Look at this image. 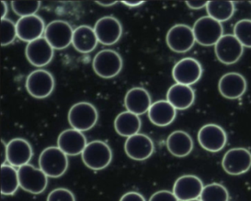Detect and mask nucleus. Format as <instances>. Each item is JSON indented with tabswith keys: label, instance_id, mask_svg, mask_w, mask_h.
I'll return each instance as SVG.
<instances>
[{
	"label": "nucleus",
	"instance_id": "31",
	"mask_svg": "<svg viewBox=\"0 0 251 201\" xmlns=\"http://www.w3.org/2000/svg\"><path fill=\"white\" fill-rule=\"evenodd\" d=\"M233 35L244 48H251V20L237 22L233 27Z\"/></svg>",
	"mask_w": 251,
	"mask_h": 201
},
{
	"label": "nucleus",
	"instance_id": "33",
	"mask_svg": "<svg viewBox=\"0 0 251 201\" xmlns=\"http://www.w3.org/2000/svg\"><path fill=\"white\" fill-rule=\"evenodd\" d=\"M17 36V25L8 19L1 20V45L8 46L15 41Z\"/></svg>",
	"mask_w": 251,
	"mask_h": 201
},
{
	"label": "nucleus",
	"instance_id": "43",
	"mask_svg": "<svg viewBox=\"0 0 251 201\" xmlns=\"http://www.w3.org/2000/svg\"><path fill=\"white\" fill-rule=\"evenodd\" d=\"M250 3H251V1H250Z\"/></svg>",
	"mask_w": 251,
	"mask_h": 201
},
{
	"label": "nucleus",
	"instance_id": "6",
	"mask_svg": "<svg viewBox=\"0 0 251 201\" xmlns=\"http://www.w3.org/2000/svg\"><path fill=\"white\" fill-rule=\"evenodd\" d=\"M20 186L23 190L33 195L45 192L48 185V177L40 168L30 164L18 169Z\"/></svg>",
	"mask_w": 251,
	"mask_h": 201
},
{
	"label": "nucleus",
	"instance_id": "19",
	"mask_svg": "<svg viewBox=\"0 0 251 201\" xmlns=\"http://www.w3.org/2000/svg\"><path fill=\"white\" fill-rule=\"evenodd\" d=\"M57 144L66 155L75 156L82 154L88 143L83 132L70 128L60 133Z\"/></svg>",
	"mask_w": 251,
	"mask_h": 201
},
{
	"label": "nucleus",
	"instance_id": "2",
	"mask_svg": "<svg viewBox=\"0 0 251 201\" xmlns=\"http://www.w3.org/2000/svg\"><path fill=\"white\" fill-rule=\"evenodd\" d=\"M82 160L88 168L102 170L106 168L113 158V152L108 144L100 140L89 142L81 154Z\"/></svg>",
	"mask_w": 251,
	"mask_h": 201
},
{
	"label": "nucleus",
	"instance_id": "37",
	"mask_svg": "<svg viewBox=\"0 0 251 201\" xmlns=\"http://www.w3.org/2000/svg\"><path fill=\"white\" fill-rule=\"evenodd\" d=\"M208 1H186V5L190 9L199 10L202 8H206Z\"/></svg>",
	"mask_w": 251,
	"mask_h": 201
},
{
	"label": "nucleus",
	"instance_id": "40",
	"mask_svg": "<svg viewBox=\"0 0 251 201\" xmlns=\"http://www.w3.org/2000/svg\"><path fill=\"white\" fill-rule=\"evenodd\" d=\"M8 14V5L4 1H1V17L2 19H5Z\"/></svg>",
	"mask_w": 251,
	"mask_h": 201
},
{
	"label": "nucleus",
	"instance_id": "16",
	"mask_svg": "<svg viewBox=\"0 0 251 201\" xmlns=\"http://www.w3.org/2000/svg\"><path fill=\"white\" fill-rule=\"evenodd\" d=\"M124 148L129 158L135 161H145L153 153L154 144L149 136L139 133L126 139Z\"/></svg>",
	"mask_w": 251,
	"mask_h": 201
},
{
	"label": "nucleus",
	"instance_id": "35",
	"mask_svg": "<svg viewBox=\"0 0 251 201\" xmlns=\"http://www.w3.org/2000/svg\"><path fill=\"white\" fill-rule=\"evenodd\" d=\"M149 201H179L174 193L168 190H160L152 194Z\"/></svg>",
	"mask_w": 251,
	"mask_h": 201
},
{
	"label": "nucleus",
	"instance_id": "26",
	"mask_svg": "<svg viewBox=\"0 0 251 201\" xmlns=\"http://www.w3.org/2000/svg\"><path fill=\"white\" fill-rule=\"evenodd\" d=\"M98 39L95 30L89 25H80L75 29L73 45L80 53H89L98 46Z\"/></svg>",
	"mask_w": 251,
	"mask_h": 201
},
{
	"label": "nucleus",
	"instance_id": "20",
	"mask_svg": "<svg viewBox=\"0 0 251 201\" xmlns=\"http://www.w3.org/2000/svg\"><path fill=\"white\" fill-rule=\"evenodd\" d=\"M218 89L225 98L238 99L246 92V79L238 73H226L219 80Z\"/></svg>",
	"mask_w": 251,
	"mask_h": 201
},
{
	"label": "nucleus",
	"instance_id": "5",
	"mask_svg": "<svg viewBox=\"0 0 251 201\" xmlns=\"http://www.w3.org/2000/svg\"><path fill=\"white\" fill-rule=\"evenodd\" d=\"M192 30L195 41L202 46H215L223 36L221 23L208 16L198 19L194 24Z\"/></svg>",
	"mask_w": 251,
	"mask_h": 201
},
{
	"label": "nucleus",
	"instance_id": "12",
	"mask_svg": "<svg viewBox=\"0 0 251 201\" xmlns=\"http://www.w3.org/2000/svg\"><path fill=\"white\" fill-rule=\"evenodd\" d=\"M198 140L205 151L217 152L223 150L227 143L226 131L221 126L207 124L202 126L198 133Z\"/></svg>",
	"mask_w": 251,
	"mask_h": 201
},
{
	"label": "nucleus",
	"instance_id": "36",
	"mask_svg": "<svg viewBox=\"0 0 251 201\" xmlns=\"http://www.w3.org/2000/svg\"><path fill=\"white\" fill-rule=\"evenodd\" d=\"M120 201H146L142 194L136 192H128L124 194Z\"/></svg>",
	"mask_w": 251,
	"mask_h": 201
},
{
	"label": "nucleus",
	"instance_id": "42",
	"mask_svg": "<svg viewBox=\"0 0 251 201\" xmlns=\"http://www.w3.org/2000/svg\"><path fill=\"white\" fill-rule=\"evenodd\" d=\"M201 201V200L199 199H195V200H192V201Z\"/></svg>",
	"mask_w": 251,
	"mask_h": 201
},
{
	"label": "nucleus",
	"instance_id": "15",
	"mask_svg": "<svg viewBox=\"0 0 251 201\" xmlns=\"http://www.w3.org/2000/svg\"><path fill=\"white\" fill-rule=\"evenodd\" d=\"M203 183L198 176L185 175L175 182L173 193L179 201L198 199L203 189Z\"/></svg>",
	"mask_w": 251,
	"mask_h": 201
},
{
	"label": "nucleus",
	"instance_id": "11",
	"mask_svg": "<svg viewBox=\"0 0 251 201\" xmlns=\"http://www.w3.org/2000/svg\"><path fill=\"white\" fill-rule=\"evenodd\" d=\"M217 59L226 64H235L243 55L244 47L233 34L223 35L214 46Z\"/></svg>",
	"mask_w": 251,
	"mask_h": 201
},
{
	"label": "nucleus",
	"instance_id": "18",
	"mask_svg": "<svg viewBox=\"0 0 251 201\" xmlns=\"http://www.w3.org/2000/svg\"><path fill=\"white\" fill-rule=\"evenodd\" d=\"M16 25L19 39L27 43L42 38L46 28L44 20L36 14L21 17Z\"/></svg>",
	"mask_w": 251,
	"mask_h": 201
},
{
	"label": "nucleus",
	"instance_id": "29",
	"mask_svg": "<svg viewBox=\"0 0 251 201\" xmlns=\"http://www.w3.org/2000/svg\"><path fill=\"white\" fill-rule=\"evenodd\" d=\"M20 186L18 170L10 164L1 166V192L2 195H14Z\"/></svg>",
	"mask_w": 251,
	"mask_h": 201
},
{
	"label": "nucleus",
	"instance_id": "23",
	"mask_svg": "<svg viewBox=\"0 0 251 201\" xmlns=\"http://www.w3.org/2000/svg\"><path fill=\"white\" fill-rule=\"evenodd\" d=\"M195 99V94L191 86L176 83L167 93V100L176 110H185L192 106Z\"/></svg>",
	"mask_w": 251,
	"mask_h": 201
},
{
	"label": "nucleus",
	"instance_id": "4",
	"mask_svg": "<svg viewBox=\"0 0 251 201\" xmlns=\"http://www.w3.org/2000/svg\"><path fill=\"white\" fill-rule=\"evenodd\" d=\"M98 111L89 102H79L73 105L68 113V120L73 128L79 131H87L98 123Z\"/></svg>",
	"mask_w": 251,
	"mask_h": 201
},
{
	"label": "nucleus",
	"instance_id": "28",
	"mask_svg": "<svg viewBox=\"0 0 251 201\" xmlns=\"http://www.w3.org/2000/svg\"><path fill=\"white\" fill-rule=\"evenodd\" d=\"M206 11L208 17L221 23L233 17L235 5L232 1H209L207 4Z\"/></svg>",
	"mask_w": 251,
	"mask_h": 201
},
{
	"label": "nucleus",
	"instance_id": "41",
	"mask_svg": "<svg viewBox=\"0 0 251 201\" xmlns=\"http://www.w3.org/2000/svg\"><path fill=\"white\" fill-rule=\"evenodd\" d=\"M117 1H96V3L103 7H110L116 5Z\"/></svg>",
	"mask_w": 251,
	"mask_h": 201
},
{
	"label": "nucleus",
	"instance_id": "30",
	"mask_svg": "<svg viewBox=\"0 0 251 201\" xmlns=\"http://www.w3.org/2000/svg\"><path fill=\"white\" fill-rule=\"evenodd\" d=\"M200 198L201 201H228V191L220 183H210L204 186Z\"/></svg>",
	"mask_w": 251,
	"mask_h": 201
},
{
	"label": "nucleus",
	"instance_id": "13",
	"mask_svg": "<svg viewBox=\"0 0 251 201\" xmlns=\"http://www.w3.org/2000/svg\"><path fill=\"white\" fill-rule=\"evenodd\" d=\"M202 68L201 63L193 58H185L176 63L173 77L176 83L190 86L201 79Z\"/></svg>",
	"mask_w": 251,
	"mask_h": 201
},
{
	"label": "nucleus",
	"instance_id": "7",
	"mask_svg": "<svg viewBox=\"0 0 251 201\" xmlns=\"http://www.w3.org/2000/svg\"><path fill=\"white\" fill-rule=\"evenodd\" d=\"M26 89L33 98L45 99L49 97L55 89V79L50 72L36 70L30 73L26 80Z\"/></svg>",
	"mask_w": 251,
	"mask_h": 201
},
{
	"label": "nucleus",
	"instance_id": "27",
	"mask_svg": "<svg viewBox=\"0 0 251 201\" xmlns=\"http://www.w3.org/2000/svg\"><path fill=\"white\" fill-rule=\"evenodd\" d=\"M142 127V121L139 116L130 111L120 113L114 120V128L120 136L130 137L139 133Z\"/></svg>",
	"mask_w": 251,
	"mask_h": 201
},
{
	"label": "nucleus",
	"instance_id": "34",
	"mask_svg": "<svg viewBox=\"0 0 251 201\" xmlns=\"http://www.w3.org/2000/svg\"><path fill=\"white\" fill-rule=\"evenodd\" d=\"M47 201H76L73 192L67 188H56L50 192Z\"/></svg>",
	"mask_w": 251,
	"mask_h": 201
},
{
	"label": "nucleus",
	"instance_id": "25",
	"mask_svg": "<svg viewBox=\"0 0 251 201\" xmlns=\"http://www.w3.org/2000/svg\"><path fill=\"white\" fill-rule=\"evenodd\" d=\"M169 152L176 157L187 156L193 150L194 143L189 133L183 130H176L170 133L167 139Z\"/></svg>",
	"mask_w": 251,
	"mask_h": 201
},
{
	"label": "nucleus",
	"instance_id": "3",
	"mask_svg": "<svg viewBox=\"0 0 251 201\" xmlns=\"http://www.w3.org/2000/svg\"><path fill=\"white\" fill-rule=\"evenodd\" d=\"M123 61L121 55L113 50H102L95 55L92 61L94 71L102 78L116 77L123 70Z\"/></svg>",
	"mask_w": 251,
	"mask_h": 201
},
{
	"label": "nucleus",
	"instance_id": "21",
	"mask_svg": "<svg viewBox=\"0 0 251 201\" xmlns=\"http://www.w3.org/2000/svg\"><path fill=\"white\" fill-rule=\"evenodd\" d=\"M33 155L31 145L23 138H15L8 143V162L13 167L20 168L29 164Z\"/></svg>",
	"mask_w": 251,
	"mask_h": 201
},
{
	"label": "nucleus",
	"instance_id": "32",
	"mask_svg": "<svg viewBox=\"0 0 251 201\" xmlns=\"http://www.w3.org/2000/svg\"><path fill=\"white\" fill-rule=\"evenodd\" d=\"M40 1H12L11 7L13 11L21 17L36 15L40 8Z\"/></svg>",
	"mask_w": 251,
	"mask_h": 201
},
{
	"label": "nucleus",
	"instance_id": "39",
	"mask_svg": "<svg viewBox=\"0 0 251 201\" xmlns=\"http://www.w3.org/2000/svg\"><path fill=\"white\" fill-rule=\"evenodd\" d=\"M122 3L127 7H139L145 3V1H123Z\"/></svg>",
	"mask_w": 251,
	"mask_h": 201
},
{
	"label": "nucleus",
	"instance_id": "14",
	"mask_svg": "<svg viewBox=\"0 0 251 201\" xmlns=\"http://www.w3.org/2000/svg\"><path fill=\"white\" fill-rule=\"evenodd\" d=\"M98 42L103 45L111 46L119 42L123 35V25L114 17H103L97 21L94 27Z\"/></svg>",
	"mask_w": 251,
	"mask_h": 201
},
{
	"label": "nucleus",
	"instance_id": "24",
	"mask_svg": "<svg viewBox=\"0 0 251 201\" xmlns=\"http://www.w3.org/2000/svg\"><path fill=\"white\" fill-rule=\"evenodd\" d=\"M148 113L151 123L159 127H165L171 124L177 114L176 108L167 100L153 102Z\"/></svg>",
	"mask_w": 251,
	"mask_h": 201
},
{
	"label": "nucleus",
	"instance_id": "22",
	"mask_svg": "<svg viewBox=\"0 0 251 201\" xmlns=\"http://www.w3.org/2000/svg\"><path fill=\"white\" fill-rule=\"evenodd\" d=\"M124 103L127 111L138 116L148 112L152 104L149 92L142 87L132 88L128 90L125 97Z\"/></svg>",
	"mask_w": 251,
	"mask_h": 201
},
{
	"label": "nucleus",
	"instance_id": "17",
	"mask_svg": "<svg viewBox=\"0 0 251 201\" xmlns=\"http://www.w3.org/2000/svg\"><path fill=\"white\" fill-rule=\"evenodd\" d=\"M25 55L32 65L36 67H45L52 61L54 49L45 37H42L27 44Z\"/></svg>",
	"mask_w": 251,
	"mask_h": 201
},
{
	"label": "nucleus",
	"instance_id": "10",
	"mask_svg": "<svg viewBox=\"0 0 251 201\" xmlns=\"http://www.w3.org/2000/svg\"><path fill=\"white\" fill-rule=\"evenodd\" d=\"M167 46L177 53H184L193 48L195 38L192 27L178 24L172 27L166 36Z\"/></svg>",
	"mask_w": 251,
	"mask_h": 201
},
{
	"label": "nucleus",
	"instance_id": "1",
	"mask_svg": "<svg viewBox=\"0 0 251 201\" xmlns=\"http://www.w3.org/2000/svg\"><path fill=\"white\" fill-rule=\"evenodd\" d=\"M39 168L48 177H61L65 174L69 167V160L58 147H48L39 155Z\"/></svg>",
	"mask_w": 251,
	"mask_h": 201
},
{
	"label": "nucleus",
	"instance_id": "9",
	"mask_svg": "<svg viewBox=\"0 0 251 201\" xmlns=\"http://www.w3.org/2000/svg\"><path fill=\"white\" fill-rule=\"evenodd\" d=\"M72 26L64 20H54L46 26L45 38L54 50H64L73 44Z\"/></svg>",
	"mask_w": 251,
	"mask_h": 201
},
{
	"label": "nucleus",
	"instance_id": "38",
	"mask_svg": "<svg viewBox=\"0 0 251 201\" xmlns=\"http://www.w3.org/2000/svg\"><path fill=\"white\" fill-rule=\"evenodd\" d=\"M8 144L4 142L3 139L1 140V164L4 165L8 161Z\"/></svg>",
	"mask_w": 251,
	"mask_h": 201
},
{
	"label": "nucleus",
	"instance_id": "8",
	"mask_svg": "<svg viewBox=\"0 0 251 201\" xmlns=\"http://www.w3.org/2000/svg\"><path fill=\"white\" fill-rule=\"evenodd\" d=\"M222 167L230 176L244 174L251 168V152L246 148H231L223 156Z\"/></svg>",
	"mask_w": 251,
	"mask_h": 201
}]
</instances>
